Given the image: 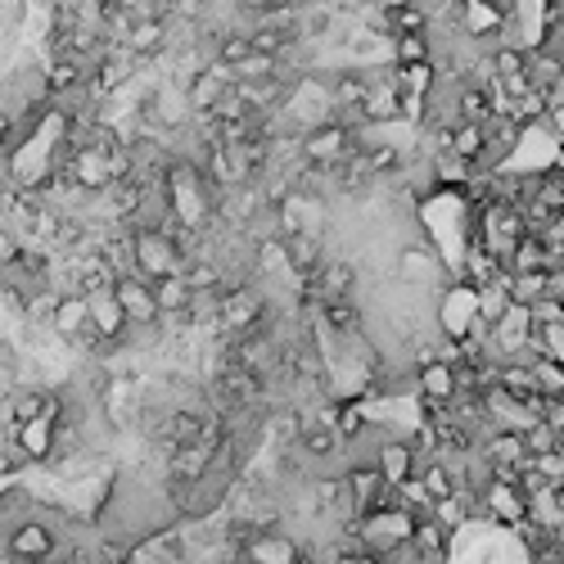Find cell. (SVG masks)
<instances>
[{
  "label": "cell",
  "mask_w": 564,
  "mask_h": 564,
  "mask_svg": "<svg viewBox=\"0 0 564 564\" xmlns=\"http://www.w3.org/2000/svg\"><path fill=\"white\" fill-rule=\"evenodd\" d=\"M524 438H528L532 461H542V456H555V452H560V448H555V425H551V421H538Z\"/></svg>",
  "instance_id": "cell-20"
},
{
  "label": "cell",
  "mask_w": 564,
  "mask_h": 564,
  "mask_svg": "<svg viewBox=\"0 0 564 564\" xmlns=\"http://www.w3.org/2000/svg\"><path fill=\"white\" fill-rule=\"evenodd\" d=\"M415 524H421V515H411L406 506H398V501H384V506L366 511L362 519H352V528H358V542L379 555V560H398L402 551H411V538H415Z\"/></svg>",
  "instance_id": "cell-2"
},
{
  "label": "cell",
  "mask_w": 564,
  "mask_h": 564,
  "mask_svg": "<svg viewBox=\"0 0 564 564\" xmlns=\"http://www.w3.org/2000/svg\"><path fill=\"white\" fill-rule=\"evenodd\" d=\"M362 117H366V127L402 123V91H398L389 64H384L379 73H371V91H366V100H362Z\"/></svg>",
  "instance_id": "cell-10"
},
{
  "label": "cell",
  "mask_w": 564,
  "mask_h": 564,
  "mask_svg": "<svg viewBox=\"0 0 564 564\" xmlns=\"http://www.w3.org/2000/svg\"><path fill=\"white\" fill-rule=\"evenodd\" d=\"M127 266L145 280L181 276L190 266L186 230L181 226H172V230H131L127 226Z\"/></svg>",
  "instance_id": "cell-1"
},
{
  "label": "cell",
  "mask_w": 564,
  "mask_h": 564,
  "mask_svg": "<svg viewBox=\"0 0 564 564\" xmlns=\"http://www.w3.org/2000/svg\"><path fill=\"white\" fill-rule=\"evenodd\" d=\"M23 253H27L23 235H18L14 226H0V272H5V266H14V262H18Z\"/></svg>",
  "instance_id": "cell-21"
},
{
  "label": "cell",
  "mask_w": 564,
  "mask_h": 564,
  "mask_svg": "<svg viewBox=\"0 0 564 564\" xmlns=\"http://www.w3.org/2000/svg\"><path fill=\"white\" fill-rule=\"evenodd\" d=\"M389 64H393V68L434 64V37H429V33H402V37H389Z\"/></svg>",
  "instance_id": "cell-17"
},
{
  "label": "cell",
  "mask_w": 564,
  "mask_h": 564,
  "mask_svg": "<svg viewBox=\"0 0 564 564\" xmlns=\"http://www.w3.org/2000/svg\"><path fill=\"white\" fill-rule=\"evenodd\" d=\"M59 434H64L59 415L46 411V415H37V421L14 425V448H18L27 461H54V452H59Z\"/></svg>",
  "instance_id": "cell-11"
},
{
  "label": "cell",
  "mask_w": 564,
  "mask_h": 564,
  "mask_svg": "<svg viewBox=\"0 0 564 564\" xmlns=\"http://www.w3.org/2000/svg\"><path fill=\"white\" fill-rule=\"evenodd\" d=\"M484 461L488 465H511V469H528L532 465V452H528V438L524 434H506L497 429L488 442H484Z\"/></svg>",
  "instance_id": "cell-16"
},
{
  "label": "cell",
  "mask_w": 564,
  "mask_h": 564,
  "mask_svg": "<svg viewBox=\"0 0 564 564\" xmlns=\"http://www.w3.org/2000/svg\"><path fill=\"white\" fill-rule=\"evenodd\" d=\"M262 312L266 308H262L253 285H230L226 299H222L217 325H222V330H230V335H245V330H258V325H262Z\"/></svg>",
  "instance_id": "cell-12"
},
{
  "label": "cell",
  "mask_w": 564,
  "mask_h": 564,
  "mask_svg": "<svg viewBox=\"0 0 564 564\" xmlns=\"http://www.w3.org/2000/svg\"><path fill=\"white\" fill-rule=\"evenodd\" d=\"M240 555L253 560V564H308V551L293 542L289 532H280L276 524L249 532V542L240 547Z\"/></svg>",
  "instance_id": "cell-9"
},
{
  "label": "cell",
  "mask_w": 564,
  "mask_h": 564,
  "mask_svg": "<svg viewBox=\"0 0 564 564\" xmlns=\"http://www.w3.org/2000/svg\"><path fill=\"white\" fill-rule=\"evenodd\" d=\"M50 330L59 339L77 343L86 330H91V299H86V293H59L54 312H50Z\"/></svg>",
  "instance_id": "cell-14"
},
{
  "label": "cell",
  "mask_w": 564,
  "mask_h": 564,
  "mask_svg": "<svg viewBox=\"0 0 564 564\" xmlns=\"http://www.w3.org/2000/svg\"><path fill=\"white\" fill-rule=\"evenodd\" d=\"M59 551V528L41 515L33 519H23L18 528H10V538H5V555L14 564H50V555Z\"/></svg>",
  "instance_id": "cell-4"
},
{
  "label": "cell",
  "mask_w": 564,
  "mask_h": 564,
  "mask_svg": "<svg viewBox=\"0 0 564 564\" xmlns=\"http://www.w3.org/2000/svg\"><path fill=\"white\" fill-rule=\"evenodd\" d=\"M154 299H159V312H163V316H181V312L190 308V285H186V276L154 280Z\"/></svg>",
  "instance_id": "cell-18"
},
{
  "label": "cell",
  "mask_w": 564,
  "mask_h": 564,
  "mask_svg": "<svg viewBox=\"0 0 564 564\" xmlns=\"http://www.w3.org/2000/svg\"><path fill=\"white\" fill-rule=\"evenodd\" d=\"M402 276H406L411 285L434 280V276H438V258H434L429 249H406V253H402Z\"/></svg>",
  "instance_id": "cell-19"
},
{
  "label": "cell",
  "mask_w": 564,
  "mask_h": 564,
  "mask_svg": "<svg viewBox=\"0 0 564 564\" xmlns=\"http://www.w3.org/2000/svg\"><path fill=\"white\" fill-rule=\"evenodd\" d=\"M167 46V23L163 18H131V27L123 33V50L136 59H154Z\"/></svg>",
  "instance_id": "cell-15"
},
{
  "label": "cell",
  "mask_w": 564,
  "mask_h": 564,
  "mask_svg": "<svg viewBox=\"0 0 564 564\" xmlns=\"http://www.w3.org/2000/svg\"><path fill=\"white\" fill-rule=\"evenodd\" d=\"M375 469L384 474V484L389 488H402L406 479H415L421 474V452H415L411 438H389L384 448L375 452Z\"/></svg>",
  "instance_id": "cell-13"
},
{
  "label": "cell",
  "mask_w": 564,
  "mask_h": 564,
  "mask_svg": "<svg viewBox=\"0 0 564 564\" xmlns=\"http://www.w3.org/2000/svg\"><path fill=\"white\" fill-rule=\"evenodd\" d=\"M506 23H511V14L497 0H456V33L469 37L474 46H497Z\"/></svg>",
  "instance_id": "cell-5"
},
{
  "label": "cell",
  "mask_w": 564,
  "mask_h": 564,
  "mask_svg": "<svg viewBox=\"0 0 564 564\" xmlns=\"http://www.w3.org/2000/svg\"><path fill=\"white\" fill-rule=\"evenodd\" d=\"M484 515L492 524H506V528H519L532 519V492H524L519 484H506V479H488L484 488Z\"/></svg>",
  "instance_id": "cell-8"
},
{
  "label": "cell",
  "mask_w": 564,
  "mask_h": 564,
  "mask_svg": "<svg viewBox=\"0 0 564 564\" xmlns=\"http://www.w3.org/2000/svg\"><path fill=\"white\" fill-rule=\"evenodd\" d=\"M415 393L429 411H442V406H456L461 393H465V379H461V366L456 362H425L415 371Z\"/></svg>",
  "instance_id": "cell-7"
},
{
  "label": "cell",
  "mask_w": 564,
  "mask_h": 564,
  "mask_svg": "<svg viewBox=\"0 0 564 564\" xmlns=\"http://www.w3.org/2000/svg\"><path fill=\"white\" fill-rule=\"evenodd\" d=\"M358 131H352L348 123H339V117H325V123H312L299 140V150H303V163L312 172H339L352 154H358Z\"/></svg>",
  "instance_id": "cell-3"
},
{
  "label": "cell",
  "mask_w": 564,
  "mask_h": 564,
  "mask_svg": "<svg viewBox=\"0 0 564 564\" xmlns=\"http://www.w3.org/2000/svg\"><path fill=\"white\" fill-rule=\"evenodd\" d=\"M113 299L123 303V312H127V321L136 325V330H154V325L163 321L159 299H154V280H145L136 272H123L113 280Z\"/></svg>",
  "instance_id": "cell-6"
},
{
  "label": "cell",
  "mask_w": 564,
  "mask_h": 564,
  "mask_svg": "<svg viewBox=\"0 0 564 564\" xmlns=\"http://www.w3.org/2000/svg\"><path fill=\"white\" fill-rule=\"evenodd\" d=\"M235 564H253V560H245V555H240V560H235Z\"/></svg>",
  "instance_id": "cell-24"
},
{
  "label": "cell",
  "mask_w": 564,
  "mask_h": 564,
  "mask_svg": "<svg viewBox=\"0 0 564 564\" xmlns=\"http://www.w3.org/2000/svg\"><path fill=\"white\" fill-rule=\"evenodd\" d=\"M542 127L551 131V140L560 145V150H564V100H555V104L547 109V117H542Z\"/></svg>",
  "instance_id": "cell-22"
},
{
  "label": "cell",
  "mask_w": 564,
  "mask_h": 564,
  "mask_svg": "<svg viewBox=\"0 0 564 564\" xmlns=\"http://www.w3.org/2000/svg\"><path fill=\"white\" fill-rule=\"evenodd\" d=\"M335 564H389V560L371 555L366 547H352V551H339V555H335Z\"/></svg>",
  "instance_id": "cell-23"
}]
</instances>
